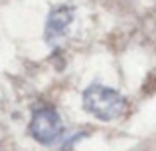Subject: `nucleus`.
<instances>
[{
    "mask_svg": "<svg viewBox=\"0 0 156 151\" xmlns=\"http://www.w3.org/2000/svg\"><path fill=\"white\" fill-rule=\"evenodd\" d=\"M83 108L101 121H113L126 111V100L113 88L91 84L83 92Z\"/></svg>",
    "mask_w": 156,
    "mask_h": 151,
    "instance_id": "obj_1",
    "label": "nucleus"
},
{
    "mask_svg": "<svg viewBox=\"0 0 156 151\" xmlns=\"http://www.w3.org/2000/svg\"><path fill=\"white\" fill-rule=\"evenodd\" d=\"M30 135L42 145H53L63 135V123L53 108H40L34 111L30 121Z\"/></svg>",
    "mask_w": 156,
    "mask_h": 151,
    "instance_id": "obj_2",
    "label": "nucleus"
},
{
    "mask_svg": "<svg viewBox=\"0 0 156 151\" xmlns=\"http://www.w3.org/2000/svg\"><path fill=\"white\" fill-rule=\"evenodd\" d=\"M75 18V8L67 6V4H61L50 10L46 20V28H44V40H46L48 46H57L65 40L69 28L73 24Z\"/></svg>",
    "mask_w": 156,
    "mask_h": 151,
    "instance_id": "obj_3",
    "label": "nucleus"
}]
</instances>
